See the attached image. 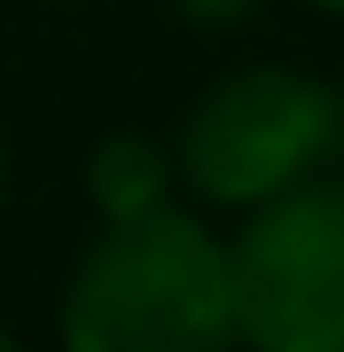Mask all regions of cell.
<instances>
[{
	"label": "cell",
	"instance_id": "8",
	"mask_svg": "<svg viewBox=\"0 0 344 352\" xmlns=\"http://www.w3.org/2000/svg\"><path fill=\"white\" fill-rule=\"evenodd\" d=\"M0 352H16V329H8V321H0Z\"/></svg>",
	"mask_w": 344,
	"mask_h": 352
},
{
	"label": "cell",
	"instance_id": "3",
	"mask_svg": "<svg viewBox=\"0 0 344 352\" xmlns=\"http://www.w3.org/2000/svg\"><path fill=\"white\" fill-rule=\"evenodd\" d=\"M235 337L258 352H344V164L258 204L227 235Z\"/></svg>",
	"mask_w": 344,
	"mask_h": 352
},
{
	"label": "cell",
	"instance_id": "5",
	"mask_svg": "<svg viewBox=\"0 0 344 352\" xmlns=\"http://www.w3.org/2000/svg\"><path fill=\"white\" fill-rule=\"evenodd\" d=\"M165 8H172L188 32L227 39V32H242V24H258V16H266V0H165Z\"/></svg>",
	"mask_w": 344,
	"mask_h": 352
},
{
	"label": "cell",
	"instance_id": "7",
	"mask_svg": "<svg viewBox=\"0 0 344 352\" xmlns=\"http://www.w3.org/2000/svg\"><path fill=\"white\" fill-rule=\"evenodd\" d=\"M306 8H313V16H344V0H306Z\"/></svg>",
	"mask_w": 344,
	"mask_h": 352
},
{
	"label": "cell",
	"instance_id": "1",
	"mask_svg": "<svg viewBox=\"0 0 344 352\" xmlns=\"http://www.w3.org/2000/svg\"><path fill=\"white\" fill-rule=\"evenodd\" d=\"M55 329H63L71 352H219V344H235L227 235L188 204L94 219V235L78 243V258L63 274Z\"/></svg>",
	"mask_w": 344,
	"mask_h": 352
},
{
	"label": "cell",
	"instance_id": "6",
	"mask_svg": "<svg viewBox=\"0 0 344 352\" xmlns=\"http://www.w3.org/2000/svg\"><path fill=\"white\" fill-rule=\"evenodd\" d=\"M8 188H16V149H8V126H0V212H8Z\"/></svg>",
	"mask_w": 344,
	"mask_h": 352
},
{
	"label": "cell",
	"instance_id": "9",
	"mask_svg": "<svg viewBox=\"0 0 344 352\" xmlns=\"http://www.w3.org/2000/svg\"><path fill=\"white\" fill-rule=\"evenodd\" d=\"M32 8H63V0H32Z\"/></svg>",
	"mask_w": 344,
	"mask_h": 352
},
{
	"label": "cell",
	"instance_id": "4",
	"mask_svg": "<svg viewBox=\"0 0 344 352\" xmlns=\"http://www.w3.org/2000/svg\"><path fill=\"white\" fill-rule=\"evenodd\" d=\"M78 188H87L94 219H133V212H157V204L180 196V157H172V133H133L117 126L87 149L78 164Z\"/></svg>",
	"mask_w": 344,
	"mask_h": 352
},
{
	"label": "cell",
	"instance_id": "2",
	"mask_svg": "<svg viewBox=\"0 0 344 352\" xmlns=\"http://www.w3.org/2000/svg\"><path fill=\"white\" fill-rule=\"evenodd\" d=\"M180 188L204 212H258V204L306 188L344 164V87L329 71L282 63H235L196 87V102L172 126Z\"/></svg>",
	"mask_w": 344,
	"mask_h": 352
}]
</instances>
